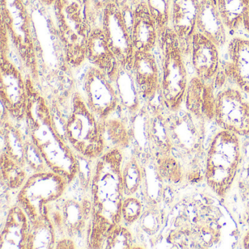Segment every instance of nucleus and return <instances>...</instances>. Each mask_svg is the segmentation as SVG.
<instances>
[{
	"label": "nucleus",
	"mask_w": 249,
	"mask_h": 249,
	"mask_svg": "<svg viewBox=\"0 0 249 249\" xmlns=\"http://www.w3.org/2000/svg\"><path fill=\"white\" fill-rule=\"evenodd\" d=\"M86 56L90 65L103 71L110 78L119 67L117 59L109 45L103 28L100 26L93 27L91 30Z\"/></svg>",
	"instance_id": "nucleus-22"
},
{
	"label": "nucleus",
	"mask_w": 249,
	"mask_h": 249,
	"mask_svg": "<svg viewBox=\"0 0 249 249\" xmlns=\"http://www.w3.org/2000/svg\"><path fill=\"white\" fill-rule=\"evenodd\" d=\"M142 173L141 166L135 159H131L122 166L124 194L132 196L136 193L142 183Z\"/></svg>",
	"instance_id": "nucleus-30"
},
{
	"label": "nucleus",
	"mask_w": 249,
	"mask_h": 249,
	"mask_svg": "<svg viewBox=\"0 0 249 249\" xmlns=\"http://www.w3.org/2000/svg\"><path fill=\"white\" fill-rule=\"evenodd\" d=\"M109 2L116 4L121 8H132V0H109Z\"/></svg>",
	"instance_id": "nucleus-38"
},
{
	"label": "nucleus",
	"mask_w": 249,
	"mask_h": 249,
	"mask_svg": "<svg viewBox=\"0 0 249 249\" xmlns=\"http://www.w3.org/2000/svg\"><path fill=\"white\" fill-rule=\"evenodd\" d=\"M121 107L132 116L141 110V94L134 78L132 71L119 65L114 75L110 78Z\"/></svg>",
	"instance_id": "nucleus-24"
},
{
	"label": "nucleus",
	"mask_w": 249,
	"mask_h": 249,
	"mask_svg": "<svg viewBox=\"0 0 249 249\" xmlns=\"http://www.w3.org/2000/svg\"><path fill=\"white\" fill-rule=\"evenodd\" d=\"M30 223L28 215L19 205L13 206L8 211L1 232L0 248L27 249Z\"/></svg>",
	"instance_id": "nucleus-21"
},
{
	"label": "nucleus",
	"mask_w": 249,
	"mask_h": 249,
	"mask_svg": "<svg viewBox=\"0 0 249 249\" xmlns=\"http://www.w3.org/2000/svg\"><path fill=\"white\" fill-rule=\"evenodd\" d=\"M215 96L213 84L197 76L188 84L184 103L186 110L203 121H212L215 116Z\"/></svg>",
	"instance_id": "nucleus-20"
},
{
	"label": "nucleus",
	"mask_w": 249,
	"mask_h": 249,
	"mask_svg": "<svg viewBox=\"0 0 249 249\" xmlns=\"http://www.w3.org/2000/svg\"><path fill=\"white\" fill-rule=\"evenodd\" d=\"M218 49L208 37L195 32L191 43L190 56L196 76L205 81L215 78L220 70Z\"/></svg>",
	"instance_id": "nucleus-16"
},
{
	"label": "nucleus",
	"mask_w": 249,
	"mask_h": 249,
	"mask_svg": "<svg viewBox=\"0 0 249 249\" xmlns=\"http://www.w3.org/2000/svg\"><path fill=\"white\" fill-rule=\"evenodd\" d=\"M1 174L5 184L12 189H21L27 179L24 166L5 151L1 154Z\"/></svg>",
	"instance_id": "nucleus-29"
},
{
	"label": "nucleus",
	"mask_w": 249,
	"mask_h": 249,
	"mask_svg": "<svg viewBox=\"0 0 249 249\" xmlns=\"http://www.w3.org/2000/svg\"><path fill=\"white\" fill-rule=\"evenodd\" d=\"M26 162L36 172L51 170L31 140L26 141Z\"/></svg>",
	"instance_id": "nucleus-35"
},
{
	"label": "nucleus",
	"mask_w": 249,
	"mask_h": 249,
	"mask_svg": "<svg viewBox=\"0 0 249 249\" xmlns=\"http://www.w3.org/2000/svg\"><path fill=\"white\" fill-rule=\"evenodd\" d=\"M0 19L20 61L32 76H37L38 60L34 27L25 0H0Z\"/></svg>",
	"instance_id": "nucleus-7"
},
{
	"label": "nucleus",
	"mask_w": 249,
	"mask_h": 249,
	"mask_svg": "<svg viewBox=\"0 0 249 249\" xmlns=\"http://www.w3.org/2000/svg\"><path fill=\"white\" fill-rule=\"evenodd\" d=\"M214 120L221 129L249 136V101L240 89L229 87L216 94Z\"/></svg>",
	"instance_id": "nucleus-12"
},
{
	"label": "nucleus",
	"mask_w": 249,
	"mask_h": 249,
	"mask_svg": "<svg viewBox=\"0 0 249 249\" xmlns=\"http://www.w3.org/2000/svg\"><path fill=\"white\" fill-rule=\"evenodd\" d=\"M90 211L84 202L61 197L46 207L45 215L50 220L55 231L71 238L84 228Z\"/></svg>",
	"instance_id": "nucleus-14"
},
{
	"label": "nucleus",
	"mask_w": 249,
	"mask_h": 249,
	"mask_svg": "<svg viewBox=\"0 0 249 249\" xmlns=\"http://www.w3.org/2000/svg\"><path fill=\"white\" fill-rule=\"evenodd\" d=\"M196 32L219 48L227 43V28L218 11L217 0H200Z\"/></svg>",
	"instance_id": "nucleus-23"
},
{
	"label": "nucleus",
	"mask_w": 249,
	"mask_h": 249,
	"mask_svg": "<svg viewBox=\"0 0 249 249\" xmlns=\"http://www.w3.org/2000/svg\"><path fill=\"white\" fill-rule=\"evenodd\" d=\"M132 8L109 2L103 10L101 27L120 66L132 71L136 50L132 37Z\"/></svg>",
	"instance_id": "nucleus-10"
},
{
	"label": "nucleus",
	"mask_w": 249,
	"mask_h": 249,
	"mask_svg": "<svg viewBox=\"0 0 249 249\" xmlns=\"http://www.w3.org/2000/svg\"><path fill=\"white\" fill-rule=\"evenodd\" d=\"M1 124L5 152L25 167L26 141L22 134L8 119L1 121Z\"/></svg>",
	"instance_id": "nucleus-26"
},
{
	"label": "nucleus",
	"mask_w": 249,
	"mask_h": 249,
	"mask_svg": "<svg viewBox=\"0 0 249 249\" xmlns=\"http://www.w3.org/2000/svg\"><path fill=\"white\" fill-rule=\"evenodd\" d=\"M56 248V249H75V246L72 239L69 237H64L58 242Z\"/></svg>",
	"instance_id": "nucleus-37"
},
{
	"label": "nucleus",
	"mask_w": 249,
	"mask_h": 249,
	"mask_svg": "<svg viewBox=\"0 0 249 249\" xmlns=\"http://www.w3.org/2000/svg\"><path fill=\"white\" fill-rule=\"evenodd\" d=\"M133 238L128 229L119 224L113 227L106 235L103 249H132Z\"/></svg>",
	"instance_id": "nucleus-32"
},
{
	"label": "nucleus",
	"mask_w": 249,
	"mask_h": 249,
	"mask_svg": "<svg viewBox=\"0 0 249 249\" xmlns=\"http://www.w3.org/2000/svg\"><path fill=\"white\" fill-rule=\"evenodd\" d=\"M132 72L142 100L152 101L160 87V66L153 52H136Z\"/></svg>",
	"instance_id": "nucleus-17"
},
{
	"label": "nucleus",
	"mask_w": 249,
	"mask_h": 249,
	"mask_svg": "<svg viewBox=\"0 0 249 249\" xmlns=\"http://www.w3.org/2000/svg\"><path fill=\"white\" fill-rule=\"evenodd\" d=\"M243 26L249 34V6L247 11H246V14H245Z\"/></svg>",
	"instance_id": "nucleus-39"
},
{
	"label": "nucleus",
	"mask_w": 249,
	"mask_h": 249,
	"mask_svg": "<svg viewBox=\"0 0 249 249\" xmlns=\"http://www.w3.org/2000/svg\"><path fill=\"white\" fill-rule=\"evenodd\" d=\"M132 5H135V4L137 3V2H139V1H141V0H132Z\"/></svg>",
	"instance_id": "nucleus-42"
},
{
	"label": "nucleus",
	"mask_w": 249,
	"mask_h": 249,
	"mask_svg": "<svg viewBox=\"0 0 249 249\" xmlns=\"http://www.w3.org/2000/svg\"><path fill=\"white\" fill-rule=\"evenodd\" d=\"M217 5L227 30L234 32L243 25L249 0H217Z\"/></svg>",
	"instance_id": "nucleus-28"
},
{
	"label": "nucleus",
	"mask_w": 249,
	"mask_h": 249,
	"mask_svg": "<svg viewBox=\"0 0 249 249\" xmlns=\"http://www.w3.org/2000/svg\"><path fill=\"white\" fill-rule=\"evenodd\" d=\"M27 86L28 100L25 121L30 139L49 168L63 176L69 183L78 174V160L59 135L47 101L36 89L31 78H27Z\"/></svg>",
	"instance_id": "nucleus-2"
},
{
	"label": "nucleus",
	"mask_w": 249,
	"mask_h": 249,
	"mask_svg": "<svg viewBox=\"0 0 249 249\" xmlns=\"http://www.w3.org/2000/svg\"><path fill=\"white\" fill-rule=\"evenodd\" d=\"M30 221L27 249H52L55 246L56 231L49 218L45 215Z\"/></svg>",
	"instance_id": "nucleus-27"
},
{
	"label": "nucleus",
	"mask_w": 249,
	"mask_h": 249,
	"mask_svg": "<svg viewBox=\"0 0 249 249\" xmlns=\"http://www.w3.org/2000/svg\"><path fill=\"white\" fill-rule=\"evenodd\" d=\"M42 3L44 4V5H47V6L52 7L54 5L55 2H56V0H39Z\"/></svg>",
	"instance_id": "nucleus-41"
},
{
	"label": "nucleus",
	"mask_w": 249,
	"mask_h": 249,
	"mask_svg": "<svg viewBox=\"0 0 249 249\" xmlns=\"http://www.w3.org/2000/svg\"><path fill=\"white\" fill-rule=\"evenodd\" d=\"M243 247L244 249H249V230L245 234L243 238Z\"/></svg>",
	"instance_id": "nucleus-40"
},
{
	"label": "nucleus",
	"mask_w": 249,
	"mask_h": 249,
	"mask_svg": "<svg viewBox=\"0 0 249 249\" xmlns=\"http://www.w3.org/2000/svg\"><path fill=\"white\" fill-rule=\"evenodd\" d=\"M118 110L106 119L100 121L106 147L109 145L110 148L122 149L128 147L133 135L132 124L122 115H117Z\"/></svg>",
	"instance_id": "nucleus-25"
},
{
	"label": "nucleus",
	"mask_w": 249,
	"mask_h": 249,
	"mask_svg": "<svg viewBox=\"0 0 249 249\" xmlns=\"http://www.w3.org/2000/svg\"><path fill=\"white\" fill-rule=\"evenodd\" d=\"M160 49V94L163 107L170 112L181 108L184 103L188 74L180 42L169 27L159 34Z\"/></svg>",
	"instance_id": "nucleus-5"
},
{
	"label": "nucleus",
	"mask_w": 249,
	"mask_h": 249,
	"mask_svg": "<svg viewBox=\"0 0 249 249\" xmlns=\"http://www.w3.org/2000/svg\"><path fill=\"white\" fill-rule=\"evenodd\" d=\"M239 137L221 129L211 140L205 157V181L212 192L221 198L228 195L237 178L241 160Z\"/></svg>",
	"instance_id": "nucleus-6"
},
{
	"label": "nucleus",
	"mask_w": 249,
	"mask_h": 249,
	"mask_svg": "<svg viewBox=\"0 0 249 249\" xmlns=\"http://www.w3.org/2000/svg\"><path fill=\"white\" fill-rule=\"evenodd\" d=\"M199 1H200V0H199Z\"/></svg>",
	"instance_id": "nucleus-43"
},
{
	"label": "nucleus",
	"mask_w": 249,
	"mask_h": 249,
	"mask_svg": "<svg viewBox=\"0 0 249 249\" xmlns=\"http://www.w3.org/2000/svg\"><path fill=\"white\" fill-rule=\"evenodd\" d=\"M65 132L71 147L85 158L98 159L106 152L100 119L81 93L75 92L72 97Z\"/></svg>",
	"instance_id": "nucleus-8"
},
{
	"label": "nucleus",
	"mask_w": 249,
	"mask_h": 249,
	"mask_svg": "<svg viewBox=\"0 0 249 249\" xmlns=\"http://www.w3.org/2000/svg\"><path fill=\"white\" fill-rule=\"evenodd\" d=\"M150 14L157 24L159 34L170 24L171 0H145Z\"/></svg>",
	"instance_id": "nucleus-31"
},
{
	"label": "nucleus",
	"mask_w": 249,
	"mask_h": 249,
	"mask_svg": "<svg viewBox=\"0 0 249 249\" xmlns=\"http://www.w3.org/2000/svg\"><path fill=\"white\" fill-rule=\"evenodd\" d=\"M228 60L223 68L227 79L249 94V40L234 37L228 43Z\"/></svg>",
	"instance_id": "nucleus-18"
},
{
	"label": "nucleus",
	"mask_w": 249,
	"mask_h": 249,
	"mask_svg": "<svg viewBox=\"0 0 249 249\" xmlns=\"http://www.w3.org/2000/svg\"><path fill=\"white\" fill-rule=\"evenodd\" d=\"M132 37L136 52H152L159 43V30L145 0L132 7Z\"/></svg>",
	"instance_id": "nucleus-19"
},
{
	"label": "nucleus",
	"mask_w": 249,
	"mask_h": 249,
	"mask_svg": "<svg viewBox=\"0 0 249 249\" xmlns=\"http://www.w3.org/2000/svg\"><path fill=\"white\" fill-rule=\"evenodd\" d=\"M123 155L119 148H110L98 158L91 194V227L89 246L103 249L108 231L122 220L124 188L122 180Z\"/></svg>",
	"instance_id": "nucleus-1"
},
{
	"label": "nucleus",
	"mask_w": 249,
	"mask_h": 249,
	"mask_svg": "<svg viewBox=\"0 0 249 249\" xmlns=\"http://www.w3.org/2000/svg\"><path fill=\"white\" fill-rule=\"evenodd\" d=\"M199 5V0H171L170 27L178 38L184 56L190 54Z\"/></svg>",
	"instance_id": "nucleus-15"
},
{
	"label": "nucleus",
	"mask_w": 249,
	"mask_h": 249,
	"mask_svg": "<svg viewBox=\"0 0 249 249\" xmlns=\"http://www.w3.org/2000/svg\"><path fill=\"white\" fill-rule=\"evenodd\" d=\"M84 91L87 105L100 120L108 117L120 107L110 78L91 65L84 74Z\"/></svg>",
	"instance_id": "nucleus-13"
},
{
	"label": "nucleus",
	"mask_w": 249,
	"mask_h": 249,
	"mask_svg": "<svg viewBox=\"0 0 249 249\" xmlns=\"http://www.w3.org/2000/svg\"><path fill=\"white\" fill-rule=\"evenodd\" d=\"M143 207L142 202L133 195L126 196L123 199L122 206V218L128 224H132L142 216Z\"/></svg>",
	"instance_id": "nucleus-34"
},
{
	"label": "nucleus",
	"mask_w": 249,
	"mask_h": 249,
	"mask_svg": "<svg viewBox=\"0 0 249 249\" xmlns=\"http://www.w3.org/2000/svg\"><path fill=\"white\" fill-rule=\"evenodd\" d=\"M168 112L166 125L171 154L180 163L184 176L189 180H196L205 170V121L187 110Z\"/></svg>",
	"instance_id": "nucleus-3"
},
{
	"label": "nucleus",
	"mask_w": 249,
	"mask_h": 249,
	"mask_svg": "<svg viewBox=\"0 0 249 249\" xmlns=\"http://www.w3.org/2000/svg\"><path fill=\"white\" fill-rule=\"evenodd\" d=\"M68 182L52 170L36 172L27 179L18 194V203L30 221L45 215V208L62 197Z\"/></svg>",
	"instance_id": "nucleus-9"
},
{
	"label": "nucleus",
	"mask_w": 249,
	"mask_h": 249,
	"mask_svg": "<svg viewBox=\"0 0 249 249\" xmlns=\"http://www.w3.org/2000/svg\"><path fill=\"white\" fill-rule=\"evenodd\" d=\"M158 170L163 178L172 183H178L184 177L180 163L172 154L158 159Z\"/></svg>",
	"instance_id": "nucleus-33"
},
{
	"label": "nucleus",
	"mask_w": 249,
	"mask_h": 249,
	"mask_svg": "<svg viewBox=\"0 0 249 249\" xmlns=\"http://www.w3.org/2000/svg\"><path fill=\"white\" fill-rule=\"evenodd\" d=\"M9 51L0 54V98L10 116L17 121L25 119L27 112V79L8 56Z\"/></svg>",
	"instance_id": "nucleus-11"
},
{
	"label": "nucleus",
	"mask_w": 249,
	"mask_h": 249,
	"mask_svg": "<svg viewBox=\"0 0 249 249\" xmlns=\"http://www.w3.org/2000/svg\"><path fill=\"white\" fill-rule=\"evenodd\" d=\"M109 0H88L89 12L93 27H101L103 10Z\"/></svg>",
	"instance_id": "nucleus-36"
},
{
	"label": "nucleus",
	"mask_w": 249,
	"mask_h": 249,
	"mask_svg": "<svg viewBox=\"0 0 249 249\" xmlns=\"http://www.w3.org/2000/svg\"><path fill=\"white\" fill-rule=\"evenodd\" d=\"M53 8L65 60L71 68H80L87 61V43L93 28L88 0H56Z\"/></svg>",
	"instance_id": "nucleus-4"
}]
</instances>
